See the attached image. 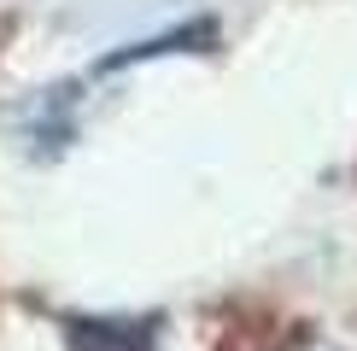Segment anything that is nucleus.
Returning a JSON list of instances; mask_svg holds the SVG:
<instances>
[{
    "mask_svg": "<svg viewBox=\"0 0 357 351\" xmlns=\"http://www.w3.org/2000/svg\"><path fill=\"white\" fill-rule=\"evenodd\" d=\"M77 351H153V328H141V322H77Z\"/></svg>",
    "mask_w": 357,
    "mask_h": 351,
    "instance_id": "obj_1",
    "label": "nucleus"
}]
</instances>
